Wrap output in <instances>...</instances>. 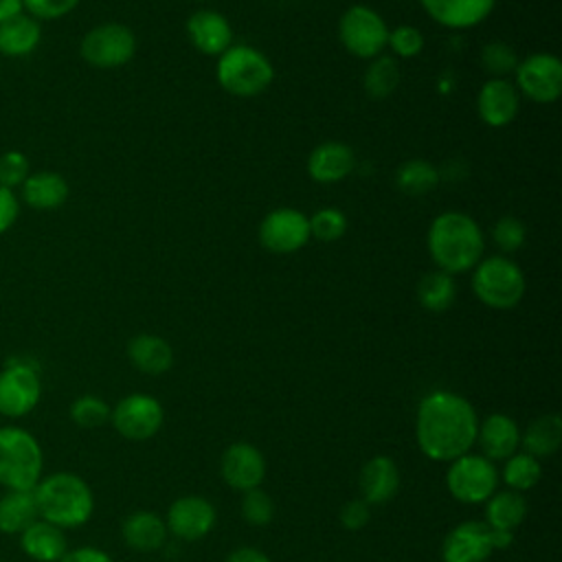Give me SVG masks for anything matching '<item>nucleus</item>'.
I'll list each match as a JSON object with an SVG mask.
<instances>
[{
    "label": "nucleus",
    "mask_w": 562,
    "mask_h": 562,
    "mask_svg": "<svg viewBox=\"0 0 562 562\" xmlns=\"http://www.w3.org/2000/svg\"><path fill=\"white\" fill-rule=\"evenodd\" d=\"M476 430V411L463 395L432 391L422 397L415 417V439L430 461L450 463L472 452Z\"/></svg>",
    "instance_id": "obj_1"
},
{
    "label": "nucleus",
    "mask_w": 562,
    "mask_h": 562,
    "mask_svg": "<svg viewBox=\"0 0 562 562\" xmlns=\"http://www.w3.org/2000/svg\"><path fill=\"white\" fill-rule=\"evenodd\" d=\"M426 246L435 268L452 277L470 272L485 257V235L479 222L463 211H443L432 217Z\"/></svg>",
    "instance_id": "obj_2"
},
{
    "label": "nucleus",
    "mask_w": 562,
    "mask_h": 562,
    "mask_svg": "<svg viewBox=\"0 0 562 562\" xmlns=\"http://www.w3.org/2000/svg\"><path fill=\"white\" fill-rule=\"evenodd\" d=\"M37 512L42 520L57 527H79L90 520L94 512V496L90 485L72 472H55L33 487Z\"/></svg>",
    "instance_id": "obj_3"
},
{
    "label": "nucleus",
    "mask_w": 562,
    "mask_h": 562,
    "mask_svg": "<svg viewBox=\"0 0 562 562\" xmlns=\"http://www.w3.org/2000/svg\"><path fill=\"white\" fill-rule=\"evenodd\" d=\"M215 79L231 97L252 99L270 88L274 66L263 50L250 44H231L217 57Z\"/></svg>",
    "instance_id": "obj_4"
},
{
    "label": "nucleus",
    "mask_w": 562,
    "mask_h": 562,
    "mask_svg": "<svg viewBox=\"0 0 562 562\" xmlns=\"http://www.w3.org/2000/svg\"><path fill=\"white\" fill-rule=\"evenodd\" d=\"M472 292L492 310L516 307L525 292L527 279L522 268L507 255H487L472 268Z\"/></svg>",
    "instance_id": "obj_5"
},
{
    "label": "nucleus",
    "mask_w": 562,
    "mask_h": 562,
    "mask_svg": "<svg viewBox=\"0 0 562 562\" xmlns=\"http://www.w3.org/2000/svg\"><path fill=\"white\" fill-rule=\"evenodd\" d=\"M42 448L29 430L0 428V483L7 490H33L42 479Z\"/></svg>",
    "instance_id": "obj_6"
},
{
    "label": "nucleus",
    "mask_w": 562,
    "mask_h": 562,
    "mask_svg": "<svg viewBox=\"0 0 562 562\" xmlns=\"http://www.w3.org/2000/svg\"><path fill=\"white\" fill-rule=\"evenodd\" d=\"M389 24L369 4H349L338 20V40L342 48L358 59H373L384 53Z\"/></svg>",
    "instance_id": "obj_7"
},
{
    "label": "nucleus",
    "mask_w": 562,
    "mask_h": 562,
    "mask_svg": "<svg viewBox=\"0 0 562 562\" xmlns=\"http://www.w3.org/2000/svg\"><path fill=\"white\" fill-rule=\"evenodd\" d=\"M136 35L123 22H103L92 26L79 44L81 59L101 70L121 68L136 55Z\"/></svg>",
    "instance_id": "obj_8"
},
{
    "label": "nucleus",
    "mask_w": 562,
    "mask_h": 562,
    "mask_svg": "<svg viewBox=\"0 0 562 562\" xmlns=\"http://www.w3.org/2000/svg\"><path fill=\"white\" fill-rule=\"evenodd\" d=\"M498 485V470L494 461L483 454L468 452L454 461L446 472V487L452 498L465 505L485 503Z\"/></svg>",
    "instance_id": "obj_9"
},
{
    "label": "nucleus",
    "mask_w": 562,
    "mask_h": 562,
    "mask_svg": "<svg viewBox=\"0 0 562 562\" xmlns=\"http://www.w3.org/2000/svg\"><path fill=\"white\" fill-rule=\"evenodd\" d=\"M514 86L520 97L533 103H555L562 94V61L553 53H531L518 59L514 70Z\"/></svg>",
    "instance_id": "obj_10"
},
{
    "label": "nucleus",
    "mask_w": 562,
    "mask_h": 562,
    "mask_svg": "<svg viewBox=\"0 0 562 562\" xmlns=\"http://www.w3.org/2000/svg\"><path fill=\"white\" fill-rule=\"evenodd\" d=\"M42 395L37 367L29 360L11 358L0 371V415L22 417L31 413Z\"/></svg>",
    "instance_id": "obj_11"
},
{
    "label": "nucleus",
    "mask_w": 562,
    "mask_h": 562,
    "mask_svg": "<svg viewBox=\"0 0 562 562\" xmlns=\"http://www.w3.org/2000/svg\"><path fill=\"white\" fill-rule=\"evenodd\" d=\"M110 422L123 439L147 441L162 428L165 411L154 395L132 393L116 402Z\"/></svg>",
    "instance_id": "obj_12"
},
{
    "label": "nucleus",
    "mask_w": 562,
    "mask_h": 562,
    "mask_svg": "<svg viewBox=\"0 0 562 562\" xmlns=\"http://www.w3.org/2000/svg\"><path fill=\"white\" fill-rule=\"evenodd\" d=\"M257 235L259 244L274 255H292L312 239L307 215L292 206H279L266 213Z\"/></svg>",
    "instance_id": "obj_13"
},
{
    "label": "nucleus",
    "mask_w": 562,
    "mask_h": 562,
    "mask_svg": "<svg viewBox=\"0 0 562 562\" xmlns=\"http://www.w3.org/2000/svg\"><path fill=\"white\" fill-rule=\"evenodd\" d=\"M215 520H217V512L213 503L195 494L176 498L169 505L165 516L167 531L187 542L200 540L206 533H211V529L215 527Z\"/></svg>",
    "instance_id": "obj_14"
},
{
    "label": "nucleus",
    "mask_w": 562,
    "mask_h": 562,
    "mask_svg": "<svg viewBox=\"0 0 562 562\" xmlns=\"http://www.w3.org/2000/svg\"><path fill=\"white\" fill-rule=\"evenodd\" d=\"M220 474L224 483L237 492L261 487L266 479V457L257 446L235 441L222 452Z\"/></svg>",
    "instance_id": "obj_15"
},
{
    "label": "nucleus",
    "mask_w": 562,
    "mask_h": 562,
    "mask_svg": "<svg viewBox=\"0 0 562 562\" xmlns=\"http://www.w3.org/2000/svg\"><path fill=\"white\" fill-rule=\"evenodd\" d=\"M520 110V94L509 79L490 77L476 92V114L487 127H505L514 123Z\"/></svg>",
    "instance_id": "obj_16"
},
{
    "label": "nucleus",
    "mask_w": 562,
    "mask_h": 562,
    "mask_svg": "<svg viewBox=\"0 0 562 562\" xmlns=\"http://www.w3.org/2000/svg\"><path fill=\"white\" fill-rule=\"evenodd\" d=\"M492 551L490 527L481 520H463L454 525L441 542L443 562H485Z\"/></svg>",
    "instance_id": "obj_17"
},
{
    "label": "nucleus",
    "mask_w": 562,
    "mask_h": 562,
    "mask_svg": "<svg viewBox=\"0 0 562 562\" xmlns=\"http://www.w3.org/2000/svg\"><path fill=\"white\" fill-rule=\"evenodd\" d=\"M191 46L209 57H220L233 44V26L228 18L213 9H198L184 24Z\"/></svg>",
    "instance_id": "obj_18"
},
{
    "label": "nucleus",
    "mask_w": 562,
    "mask_h": 562,
    "mask_svg": "<svg viewBox=\"0 0 562 562\" xmlns=\"http://www.w3.org/2000/svg\"><path fill=\"white\" fill-rule=\"evenodd\" d=\"M419 4L439 26L468 31L487 20L496 0H419Z\"/></svg>",
    "instance_id": "obj_19"
},
{
    "label": "nucleus",
    "mask_w": 562,
    "mask_h": 562,
    "mask_svg": "<svg viewBox=\"0 0 562 562\" xmlns=\"http://www.w3.org/2000/svg\"><path fill=\"white\" fill-rule=\"evenodd\" d=\"M356 169V154L342 140H325L307 156V176L318 184H336Z\"/></svg>",
    "instance_id": "obj_20"
},
{
    "label": "nucleus",
    "mask_w": 562,
    "mask_h": 562,
    "mask_svg": "<svg viewBox=\"0 0 562 562\" xmlns=\"http://www.w3.org/2000/svg\"><path fill=\"white\" fill-rule=\"evenodd\" d=\"M476 443L481 446V454L485 459L505 461L520 446V428L509 415L492 413L483 422H479Z\"/></svg>",
    "instance_id": "obj_21"
},
{
    "label": "nucleus",
    "mask_w": 562,
    "mask_h": 562,
    "mask_svg": "<svg viewBox=\"0 0 562 562\" xmlns=\"http://www.w3.org/2000/svg\"><path fill=\"white\" fill-rule=\"evenodd\" d=\"M360 498L369 505L389 503L400 490V468L391 457L375 454L371 457L358 476Z\"/></svg>",
    "instance_id": "obj_22"
},
{
    "label": "nucleus",
    "mask_w": 562,
    "mask_h": 562,
    "mask_svg": "<svg viewBox=\"0 0 562 562\" xmlns=\"http://www.w3.org/2000/svg\"><path fill=\"white\" fill-rule=\"evenodd\" d=\"M121 536L132 551L151 553L165 547L169 531L162 516L149 509H138L123 520Z\"/></svg>",
    "instance_id": "obj_23"
},
{
    "label": "nucleus",
    "mask_w": 562,
    "mask_h": 562,
    "mask_svg": "<svg viewBox=\"0 0 562 562\" xmlns=\"http://www.w3.org/2000/svg\"><path fill=\"white\" fill-rule=\"evenodd\" d=\"M127 358L140 373L162 375L173 364V349L162 336L136 334L127 342Z\"/></svg>",
    "instance_id": "obj_24"
},
{
    "label": "nucleus",
    "mask_w": 562,
    "mask_h": 562,
    "mask_svg": "<svg viewBox=\"0 0 562 562\" xmlns=\"http://www.w3.org/2000/svg\"><path fill=\"white\" fill-rule=\"evenodd\" d=\"M20 547L35 562H59L66 555V536L61 527L37 518L20 533Z\"/></svg>",
    "instance_id": "obj_25"
},
{
    "label": "nucleus",
    "mask_w": 562,
    "mask_h": 562,
    "mask_svg": "<svg viewBox=\"0 0 562 562\" xmlns=\"http://www.w3.org/2000/svg\"><path fill=\"white\" fill-rule=\"evenodd\" d=\"M22 198L31 209L53 211L68 200V182L61 173L55 171H35L29 173L22 182Z\"/></svg>",
    "instance_id": "obj_26"
},
{
    "label": "nucleus",
    "mask_w": 562,
    "mask_h": 562,
    "mask_svg": "<svg viewBox=\"0 0 562 562\" xmlns=\"http://www.w3.org/2000/svg\"><path fill=\"white\" fill-rule=\"evenodd\" d=\"M40 40V20L24 11L0 24V53L4 57H24L37 48Z\"/></svg>",
    "instance_id": "obj_27"
},
{
    "label": "nucleus",
    "mask_w": 562,
    "mask_h": 562,
    "mask_svg": "<svg viewBox=\"0 0 562 562\" xmlns=\"http://www.w3.org/2000/svg\"><path fill=\"white\" fill-rule=\"evenodd\" d=\"M562 443V417L558 413L536 417L525 432H520V446L527 454L536 459H547L555 454Z\"/></svg>",
    "instance_id": "obj_28"
},
{
    "label": "nucleus",
    "mask_w": 562,
    "mask_h": 562,
    "mask_svg": "<svg viewBox=\"0 0 562 562\" xmlns=\"http://www.w3.org/2000/svg\"><path fill=\"white\" fill-rule=\"evenodd\" d=\"M527 516V501L520 492L505 490V492H494L485 501V525L490 529H501V531H514L520 527V522Z\"/></svg>",
    "instance_id": "obj_29"
},
{
    "label": "nucleus",
    "mask_w": 562,
    "mask_h": 562,
    "mask_svg": "<svg viewBox=\"0 0 562 562\" xmlns=\"http://www.w3.org/2000/svg\"><path fill=\"white\" fill-rule=\"evenodd\" d=\"M40 518L33 490H9L0 498V531L22 533Z\"/></svg>",
    "instance_id": "obj_30"
},
{
    "label": "nucleus",
    "mask_w": 562,
    "mask_h": 562,
    "mask_svg": "<svg viewBox=\"0 0 562 562\" xmlns=\"http://www.w3.org/2000/svg\"><path fill=\"white\" fill-rule=\"evenodd\" d=\"M417 301L424 310L441 314L448 312L457 301L454 277L441 270H430L417 281Z\"/></svg>",
    "instance_id": "obj_31"
},
{
    "label": "nucleus",
    "mask_w": 562,
    "mask_h": 562,
    "mask_svg": "<svg viewBox=\"0 0 562 562\" xmlns=\"http://www.w3.org/2000/svg\"><path fill=\"white\" fill-rule=\"evenodd\" d=\"M400 79H402L400 61L395 57L382 53V55L369 59L364 75H362V86L371 99L382 101V99H389L397 90Z\"/></svg>",
    "instance_id": "obj_32"
},
{
    "label": "nucleus",
    "mask_w": 562,
    "mask_h": 562,
    "mask_svg": "<svg viewBox=\"0 0 562 562\" xmlns=\"http://www.w3.org/2000/svg\"><path fill=\"white\" fill-rule=\"evenodd\" d=\"M439 169L424 158H411L402 162L395 171V184L408 195H424L439 184Z\"/></svg>",
    "instance_id": "obj_33"
},
{
    "label": "nucleus",
    "mask_w": 562,
    "mask_h": 562,
    "mask_svg": "<svg viewBox=\"0 0 562 562\" xmlns=\"http://www.w3.org/2000/svg\"><path fill=\"white\" fill-rule=\"evenodd\" d=\"M542 476L540 459L527 454V452H514L509 459H505L503 468V481L514 492H527L531 490Z\"/></svg>",
    "instance_id": "obj_34"
},
{
    "label": "nucleus",
    "mask_w": 562,
    "mask_h": 562,
    "mask_svg": "<svg viewBox=\"0 0 562 562\" xmlns=\"http://www.w3.org/2000/svg\"><path fill=\"white\" fill-rule=\"evenodd\" d=\"M518 55L516 50L503 42V40H490L483 44L481 53H479V61L483 66V70L490 77H498V79H507L509 75H514L516 66H518Z\"/></svg>",
    "instance_id": "obj_35"
},
{
    "label": "nucleus",
    "mask_w": 562,
    "mask_h": 562,
    "mask_svg": "<svg viewBox=\"0 0 562 562\" xmlns=\"http://www.w3.org/2000/svg\"><path fill=\"white\" fill-rule=\"evenodd\" d=\"M307 220H310V235L323 244L338 241L349 228L347 215L336 206H323L314 215H307Z\"/></svg>",
    "instance_id": "obj_36"
},
{
    "label": "nucleus",
    "mask_w": 562,
    "mask_h": 562,
    "mask_svg": "<svg viewBox=\"0 0 562 562\" xmlns=\"http://www.w3.org/2000/svg\"><path fill=\"white\" fill-rule=\"evenodd\" d=\"M239 512L241 518L252 525V527H268L274 518V501L272 496L261 490V487H252L241 492V503H239Z\"/></svg>",
    "instance_id": "obj_37"
},
{
    "label": "nucleus",
    "mask_w": 562,
    "mask_h": 562,
    "mask_svg": "<svg viewBox=\"0 0 562 562\" xmlns=\"http://www.w3.org/2000/svg\"><path fill=\"white\" fill-rule=\"evenodd\" d=\"M492 241L501 250V255L509 257L512 252H516L525 246L527 226L522 224V220H518L514 215H503L492 226Z\"/></svg>",
    "instance_id": "obj_38"
},
{
    "label": "nucleus",
    "mask_w": 562,
    "mask_h": 562,
    "mask_svg": "<svg viewBox=\"0 0 562 562\" xmlns=\"http://www.w3.org/2000/svg\"><path fill=\"white\" fill-rule=\"evenodd\" d=\"M386 48L395 59H413L424 50V33L413 24H397L389 29Z\"/></svg>",
    "instance_id": "obj_39"
},
{
    "label": "nucleus",
    "mask_w": 562,
    "mask_h": 562,
    "mask_svg": "<svg viewBox=\"0 0 562 562\" xmlns=\"http://www.w3.org/2000/svg\"><path fill=\"white\" fill-rule=\"evenodd\" d=\"M110 406L97 395H81L70 404V419L81 428H99L110 419Z\"/></svg>",
    "instance_id": "obj_40"
},
{
    "label": "nucleus",
    "mask_w": 562,
    "mask_h": 562,
    "mask_svg": "<svg viewBox=\"0 0 562 562\" xmlns=\"http://www.w3.org/2000/svg\"><path fill=\"white\" fill-rule=\"evenodd\" d=\"M29 173V158L22 151L11 149L0 156V187L13 191L15 187H22Z\"/></svg>",
    "instance_id": "obj_41"
},
{
    "label": "nucleus",
    "mask_w": 562,
    "mask_h": 562,
    "mask_svg": "<svg viewBox=\"0 0 562 562\" xmlns=\"http://www.w3.org/2000/svg\"><path fill=\"white\" fill-rule=\"evenodd\" d=\"M81 0H22V9L35 20H57L68 15Z\"/></svg>",
    "instance_id": "obj_42"
},
{
    "label": "nucleus",
    "mask_w": 562,
    "mask_h": 562,
    "mask_svg": "<svg viewBox=\"0 0 562 562\" xmlns=\"http://www.w3.org/2000/svg\"><path fill=\"white\" fill-rule=\"evenodd\" d=\"M338 518L347 531H360L371 520V505L362 498H351L340 507Z\"/></svg>",
    "instance_id": "obj_43"
},
{
    "label": "nucleus",
    "mask_w": 562,
    "mask_h": 562,
    "mask_svg": "<svg viewBox=\"0 0 562 562\" xmlns=\"http://www.w3.org/2000/svg\"><path fill=\"white\" fill-rule=\"evenodd\" d=\"M20 215V202L11 189L0 187V233L9 231Z\"/></svg>",
    "instance_id": "obj_44"
},
{
    "label": "nucleus",
    "mask_w": 562,
    "mask_h": 562,
    "mask_svg": "<svg viewBox=\"0 0 562 562\" xmlns=\"http://www.w3.org/2000/svg\"><path fill=\"white\" fill-rule=\"evenodd\" d=\"M59 562H112V558L97 547H79L66 551V555Z\"/></svg>",
    "instance_id": "obj_45"
},
{
    "label": "nucleus",
    "mask_w": 562,
    "mask_h": 562,
    "mask_svg": "<svg viewBox=\"0 0 562 562\" xmlns=\"http://www.w3.org/2000/svg\"><path fill=\"white\" fill-rule=\"evenodd\" d=\"M226 562H272V560L255 547H239V549L228 553Z\"/></svg>",
    "instance_id": "obj_46"
},
{
    "label": "nucleus",
    "mask_w": 562,
    "mask_h": 562,
    "mask_svg": "<svg viewBox=\"0 0 562 562\" xmlns=\"http://www.w3.org/2000/svg\"><path fill=\"white\" fill-rule=\"evenodd\" d=\"M490 542L494 551L509 549L514 542V531H501V529H490Z\"/></svg>",
    "instance_id": "obj_47"
},
{
    "label": "nucleus",
    "mask_w": 562,
    "mask_h": 562,
    "mask_svg": "<svg viewBox=\"0 0 562 562\" xmlns=\"http://www.w3.org/2000/svg\"><path fill=\"white\" fill-rule=\"evenodd\" d=\"M22 11V0H0V24Z\"/></svg>",
    "instance_id": "obj_48"
},
{
    "label": "nucleus",
    "mask_w": 562,
    "mask_h": 562,
    "mask_svg": "<svg viewBox=\"0 0 562 562\" xmlns=\"http://www.w3.org/2000/svg\"><path fill=\"white\" fill-rule=\"evenodd\" d=\"M195 2H209V0H195Z\"/></svg>",
    "instance_id": "obj_49"
}]
</instances>
